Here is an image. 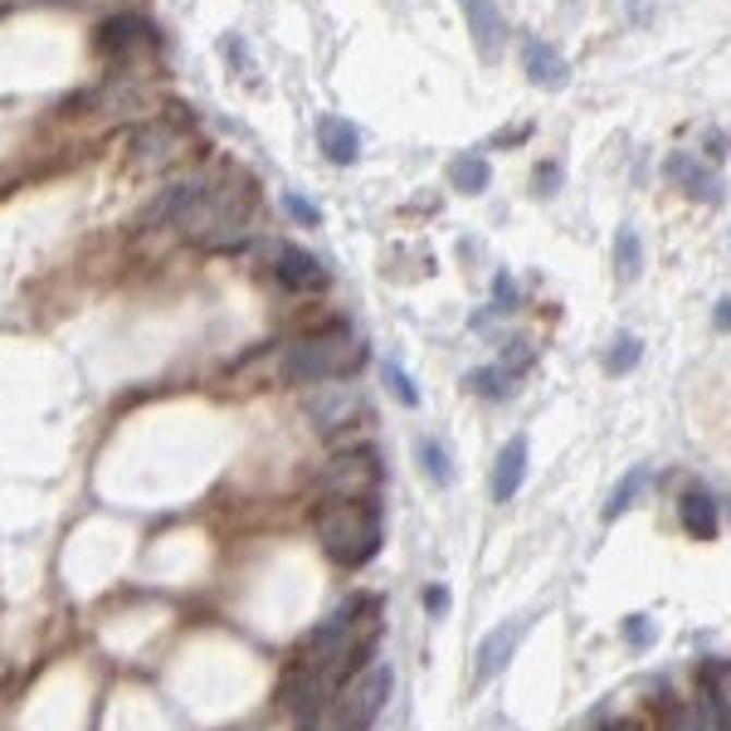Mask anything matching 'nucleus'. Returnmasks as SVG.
<instances>
[{"mask_svg": "<svg viewBox=\"0 0 731 731\" xmlns=\"http://www.w3.org/2000/svg\"><path fill=\"white\" fill-rule=\"evenodd\" d=\"M375 634H381V600H375V595H357V600L337 604V610L308 634L298 658H292V668L284 678V697L292 707H302V717H312L322 703H332L361 668H371Z\"/></svg>", "mask_w": 731, "mask_h": 731, "instance_id": "obj_1", "label": "nucleus"}, {"mask_svg": "<svg viewBox=\"0 0 731 731\" xmlns=\"http://www.w3.org/2000/svg\"><path fill=\"white\" fill-rule=\"evenodd\" d=\"M259 211V191L249 176H185V181L166 185L152 201V211L142 215L146 229L156 225H176L195 249H235L249 235Z\"/></svg>", "mask_w": 731, "mask_h": 731, "instance_id": "obj_2", "label": "nucleus"}, {"mask_svg": "<svg viewBox=\"0 0 731 731\" xmlns=\"http://www.w3.org/2000/svg\"><path fill=\"white\" fill-rule=\"evenodd\" d=\"M317 541L337 566H366L385 541V517H381V498H317L312 512Z\"/></svg>", "mask_w": 731, "mask_h": 731, "instance_id": "obj_3", "label": "nucleus"}, {"mask_svg": "<svg viewBox=\"0 0 731 731\" xmlns=\"http://www.w3.org/2000/svg\"><path fill=\"white\" fill-rule=\"evenodd\" d=\"M361 361H366V341L351 337L347 327H332V332H308V337L288 341L284 357H278V375L288 385H327L361 371Z\"/></svg>", "mask_w": 731, "mask_h": 731, "instance_id": "obj_4", "label": "nucleus"}, {"mask_svg": "<svg viewBox=\"0 0 731 731\" xmlns=\"http://www.w3.org/2000/svg\"><path fill=\"white\" fill-rule=\"evenodd\" d=\"M391 687H395V673L385 663L361 668L332 703H322L317 712L308 717V731H371V722L385 707V697H391Z\"/></svg>", "mask_w": 731, "mask_h": 731, "instance_id": "obj_5", "label": "nucleus"}, {"mask_svg": "<svg viewBox=\"0 0 731 731\" xmlns=\"http://www.w3.org/2000/svg\"><path fill=\"white\" fill-rule=\"evenodd\" d=\"M385 468L375 448H341L322 464L317 474V498H381Z\"/></svg>", "mask_w": 731, "mask_h": 731, "instance_id": "obj_6", "label": "nucleus"}, {"mask_svg": "<svg viewBox=\"0 0 731 731\" xmlns=\"http://www.w3.org/2000/svg\"><path fill=\"white\" fill-rule=\"evenodd\" d=\"M259 259H264L268 274L288 292H322L332 284V274L322 268L317 254H308V249H298V244H284V239H264V244H259Z\"/></svg>", "mask_w": 731, "mask_h": 731, "instance_id": "obj_7", "label": "nucleus"}, {"mask_svg": "<svg viewBox=\"0 0 731 731\" xmlns=\"http://www.w3.org/2000/svg\"><path fill=\"white\" fill-rule=\"evenodd\" d=\"M181 152H185V128L176 118H152L146 128L132 132V166L156 171V166H171Z\"/></svg>", "mask_w": 731, "mask_h": 731, "instance_id": "obj_8", "label": "nucleus"}, {"mask_svg": "<svg viewBox=\"0 0 731 731\" xmlns=\"http://www.w3.org/2000/svg\"><path fill=\"white\" fill-rule=\"evenodd\" d=\"M308 415L317 430H341L361 415V391L351 381H327V391L308 395Z\"/></svg>", "mask_w": 731, "mask_h": 731, "instance_id": "obj_9", "label": "nucleus"}, {"mask_svg": "<svg viewBox=\"0 0 731 731\" xmlns=\"http://www.w3.org/2000/svg\"><path fill=\"white\" fill-rule=\"evenodd\" d=\"M458 5H464L468 35H474L478 55L498 59V49H503V10H498V0H458Z\"/></svg>", "mask_w": 731, "mask_h": 731, "instance_id": "obj_10", "label": "nucleus"}, {"mask_svg": "<svg viewBox=\"0 0 731 731\" xmlns=\"http://www.w3.org/2000/svg\"><path fill=\"white\" fill-rule=\"evenodd\" d=\"M98 45H103V55L122 59L128 49L156 45V35H152V25L137 20V15H112V20H103V25H98Z\"/></svg>", "mask_w": 731, "mask_h": 731, "instance_id": "obj_11", "label": "nucleus"}, {"mask_svg": "<svg viewBox=\"0 0 731 731\" xmlns=\"http://www.w3.org/2000/svg\"><path fill=\"white\" fill-rule=\"evenodd\" d=\"M663 171H668V181H678L687 195H697V201H707V205L722 201V191H717V185H722V181H717V171H707V166L697 161V156L673 152V156H668Z\"/></svg>", "mask_w": 731, "mask_h": 731, "instance_id": "obj_12", "label": "nucleus"}, {"mask_svg": "<svg viewBox=\"0 0 731 731\" xmlns=\"http://www.w3.org/2000/svg\"><path fill=\"white\" fill-rule=\"evenodd\" d=\"M522 478H527V439L512 434L503 448H498V464H493V498L498 503H512L522 488Z\"/></svg>", "mask_w": 731, "mask_h": 731, "instance_id": "obj_13", "label": "nucleus"}, {"mask_svg": "<svg viewBox=\"0 0 731 731\" xmlns=\"http://www.w3.org/2000/svg\"><path fill=\"white\" fill-rule=\"evenodd\" d=\"M678 517H683V527L693 531L697 541H712L717 527H722V517H717V498L707 493V488H687V493L678 498Z\"/></svg>", "mask_w": 731, "mask_h": 731, "instance_id": "obj_14", "label": "nucleus"}, {"mask_svg": "<svg viewBox=\"0 0 731 731\" xmlns=\"http://www.w3.org/2000/svg\"><path fill=\"white\" fill-rule=\"evenodd\" d=\"M522 59H527V79L531 83H541V88H566V59H561L551 45L527 39V45H522Z\"/></svg>", "mask_w": 731, "mask_h": 731, "instance_id": "obj_15", "label": "nucleus"}, {"mask_svg": "<svg viewBox=\"0 0 731 731\" xmlns=\"http://www.w3.org/2000/svg\"><path fill=\"white\" fill-rule=\"evenodd\" d=\"M317 137H322V152H327V161H337V166H351V161L361 156L357 128H351V122H341V118H322Z\"/></svg>", "mask_w": 731, "mask_h": 731, "instance_id": "obj_16", "label": "nucleus"}, {"mask_svg": "<svg viewBox=\"0 0 731 731\" xmlns=\"http://www.w3.org/2000/svg\"><path fill=\"white\" fill-rule=\"evenodd\" d=\"M517 639H522V624H503V630L488 634L483 649H478V678H498V673H503L512 649H517Z\"/></svg>", "mask_w": 731, "mask_h": 731, "instance_id": "obj_17", "label": "nucleus"}, {"mask_svg": "<svg viewBox=\"0 0 731 731\" xmlns=\"http://www.w3.org/2000/svg\"><path fill=\"white\" fill-rule=\"evenodd\" d=\"M614 274L624 278V284H634V278L644 274V244H639V229L624 225L620 235H614Z\"/></svg>", "mask_w": 731, "mask_h": 731, "instance_id": "obj_18", "label": "nucleus"}, {"mask_svg": "<svg viewBox=\"0 0 731 731\" xmlns=\"http://www.w3.org/2000/svg\"><path fill=\"white\" fill-rule=\"evenodd\" d=\"M448 176H454V185L464 195H483L488 191V181H493V171H488V161L483 156H474V152H464V156H454V166H448Z\"/></svg>", "mask_w": 731, "mask_h": 731, "instance_id": "obj_19", "label": "nucleus"}, {"mask_svg": "<svg viewBox=\"0 0 731 731\" xmlns=\"http://www.w3.org/2000/svg\"><path fill=\"white\" fill-rule=\"evenodd\" d=\"M644 488H649V468H634V474H624V483L610 493V503H604L600 517H604V522L624 517V512H630L634 503H639V493H644Z\"/></svg>", "mask_w": 731, "mask_h": 731, "instance_id": "obj_20", "label": "nucleus"}, {"mask_svg": "<svg viewBox=\"0 0 731 731\" xmlns=\"http://www.w3.org/2000/svg\"><path fill=\"white\" fill-rule=\"evenodd\" d=\"M474 381V391L478 395H488V400H503V395H512V381H517V371H507V366H483V371H474L468 375Z\"/></svg>", "mask_w": 731, "mask_h": 731, "instance_id": "obj_21", "label": "nucleus"}, {"mask_svg": "<svg viewBox=\"0 0 731 731\" xmlns=\"http://www.w3.org/2000/svg\"><path fill=\"white\" fill-rule=\"evenodd\" d=\"M420 464H424V474H430L439 488L454 483V464H448V454H444L439 439H420Z\"/></svg>", "mask_w": 731, "mask_h": 731, "instance_id": "obj_22", "label": "nucleus"}, {"mask_svg": "<svg viewBox=\"0 0 731 731\" xmlns=\"http://www.w3.org/2000/svg\"><path fill=\"white\" fill-rule=\"evenodd\" d=\"M639 351H644V341L634 337V332H620V337H614V347H610V357H604V366H610L614 375H624V371H634V366H639Z\"/></svg>", "mask_w": 731, "mask_h": 731, "instance_id": "obj_23", "label": "nucleus"}, {"mask_svg": "<svg viewBox=\"0 0 731 731\" xmlns=\"http://www.w3.org/2000/svg\"><path fill=\"white\" fill-rule=\"evenodd\" d=\"M385 385H391V395H395L400 405H420V391L410 385V375H405L400 366H385Z\"/></svg>", "mask_w": 731, "mask_h": 731, "instance_id": "obj_24", "label": "nucleus"}, {"mask_svg": "<svg viewBox=\"0 0 731 731\" xmlns=\"http://www.w3.org/2000/svg\"><path fill=\"white\" fill-rule=\"evenodd\" d=\"M512 308H517V288H512L507 274H498L493 278V312H512Z\"/></svg>", "mask_w": 731, "mask_h": 731, "instance_id": "obj_25", "label": "nucleus"}, {"mask_svg": "<svg viewBox=\"0 0 731 731\" xmlns=\"http://www.w3.org/2000/svg\"><path fill=\"white\" fill-rule=\"evenodd\" d=\"M624 639H630V644H649L654 639V624L644 620V614H634V620H624Z\"/></svg>", "mask_w": 731, "mask_h": 731, "instance_id": "obj_26", "label": "nucleus"}, {"mask_svg": "<svg viewBox=\"0 0 731 731\" xmlns=\"http://www.w3.org/2000/svg\"><path fill=\"white\" fill-rule=\"evenodd\" d=\"M284 205H288V215H292V219H308V225H317V219H322V215H317V205L302 201V195H288Z\"/></svg>", "mask_w": 731, "mask_h": 731, "instance_id": "obj_27", "label": "nucleus"}, {"mask_svg": "<svg viewBox=\"0 0 731 731\" xmlns=\"http://www.w3.org/2000/svg\"><path fill=\"white\" fill-rule=\"evenodd\" d=\"M707 707H712V731H731V703H722V697H707Z\"/></svg>", "mask_w": 731, "mask_h": 731, "instance_id": "obj_28", "label": "nucleus"}, {"mask_svg": "<svg viewBox=\"0 0 731 731\" xmlns=\"http://www.w3.org/2000/svg\"><path fill=\"white\" fill-rule=\"evenodd\" d=\"M556 181H561V166H541V171H537V185H531V191L556 195Z\"/></svg>", "mask_w": 731, "mask_h": 731, "instance_id": "obj_29", "label": "nucleus"}, {"mask_svg": "<svg viewBox=\"0 0 731 731\" xmlns=\"http://www.w3.org/2000/svg\"><path fill=\"white\" fill-rule=\"evenodd\" d=\"M424 600H430V610H434V614H439V610H448V590H444V585H434V590L424 595Z\"/></svg>", "mask_w": 731, "mask_h": 731, "instance_id": "obj_30", "label": "nucleus"}, {"mask_svg": "<svg viewBox=\"0 0 731 731\" xmlns=\"http://www.w3.org/2000/svg\"><path fill=\"white\" fill-rule=\"evenodd\" d=\"M717 327H722V332H731V298H722V302H717Z\"/></svg>", "mask_w": 731, "mask_h": 731, "instance_id": "obj_31", "label": "nucleus"}, {"mask_svg": "<svg viewBox=\"0 0 731 731\" xmlns=\"http://www.w3.org/2000/svg\"><path fill=\"white\" fill-rule=\"evenodd\" d=\"M610 731H639V727H634V722H614Z\"/></svg>", "mask_w": 731, "mask_h": 731, "instance_id": "obj_32", "label": "nucleus"}]
</instances>
